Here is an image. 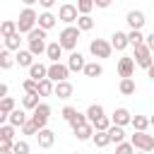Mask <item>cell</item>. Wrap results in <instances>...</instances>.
I'll return each instance as SVG.
<instances>
[{
  "mask_svg": "<svg viewBox=\"0 0 154 154\" xmlns=\"http://www.w3.org/2000/svg\"><path fill=\"white\" fill-rule=\"evenodd\" d=\"M26 36H29V38H26V41H29V51H31L34 55L46 53L48 43H46V29H43V26H34Z\"/></svg>",
  "mask_w": 154,
  "mask_h": 154,
  "instance_id": "obj_1",
  "label": "cell"
},
{
  "mask_svg": "<svg viewBox=\"0 0 154 154\" xmlns=\"http://www.w3.org/2000/svg\"><path fill=\"white\" fill-rule=\"evenodd\" d=\"M38 24V14L26 5L22 12H19V19H17V26H19V34H29L34 26Z\"/></svg>",
  "mask_w": 154,
  "mask_h": 154,
  "instance_id": "obj_2",
  "label": "cell"
},
{
  "mask_svg": "<svg viewBox=\"0 0 154 154\" xmlns=\"http://www.w3.org/2000/svg\"><path fill=\"white\" fill-rule=\"evenodd\" d=\"M79 34H82V29L79 26H65L63 31H60V46L65 48V51H75L77 48V41H79Z\"/></svg>",
  "mask_w": 154,
  "mask_h": 154,
  "instance_id": "obj_3",
  "label": "cell"
},
{
  "mask_svg": "<svg viewBox=\"0 0 154 154\" xmlns=\"http://www.w3.org/2000/svg\"><path fill=\"white\" fill-rule=\"evenodd\" d=\"M89 53H91L94 58H111L113 43H111V41H103V38H94V41L89 43Z\"/></svg>",
  "mask_w": 154,
  "mask_h": 154,
  "instance_id": "obj_4",
  "label": "cell"
},
{
  "mask_svg": "<svg viewBox=\"0 0 154 154\" xmlns=\"http://www.w3.org/2000/svg\"><path fill=\"white\" fill-rule=\"evenodd\" d=\"M132 48H135V55H132V58H135V63H137L140 67H144V70H147V67L154 63V60H152V48L147 46V41H144V43H137V46H132Z\"/></svg>",
  "mask_w": 154,
  "mask_h": 154,
  "instance_id": "obj_5",
  "label": "cell"
},
{
  "mask_svg": "<svg viewBox=\"0 0 154 154\" xmlns=\"http://www.w3.org/2000/svg\"><path fill=\"white\" fill-rule=\"evenodd\" d=\"M132 144H135V149L152 152V149H154V135H147L144 130H135V135H132Z\"/></svg>",
  "mask_w": 154,
  "mask_h": 154,
  "instance_id": "obj_6",
  "label": "cell"
},
{
  "mask_svg": "<svg viewBox=\"0 0 154 154\" xmlns=\"http://www.w3.org/2000/svg\"><path fill=\"white\" fill-rule=\"evenodd\" d=\"M77 17H79V7H77V5H70V2L60 5V10H58V19H60V22L72 24V22H77Z\"/></svg>",
  "mask_w": 154,
  "mask_h": 154,
  "instance_id": "obj_7",
  "label": "cell"
},
{
  "mask_svg": "<svg viewBox=\"0 0 154 154\" xmlns=\"http://www.w3.org/2000/svg\"><path fill=\"white\" fill-rule=\"evenodd\" d=\"M70 72H72L70 65H63V63H58V60L48 65V77H51L53 82H63V79H67Z\"/></svg>",
  "mask_w": 154,
  "mask_h": 154,
  "instance_id": "obj_8",
  "label": "cell"
},
{
  "mask_svg": "<svg viewBox=\"0 0 154 154\" xmlns=\"http://www.w3.org/2000/svg\"><path fill=\"white\" fill-rule=\"evenodd\" d=\"M48 118H51V106H48V103H38V106L31 111V120L38 125V130H41V128H46Z\"/></svg>",
  "mask_w": 154,
  "mask_h": 154,
  "instance_id": "obj_9",
  "label": "cell"
},
{
  "mask_svg": "<svg viewBox=\"0 0 154 154\" xmlns=\"http://www.w3.org/2000/svg\"><path fill=\"white\" fill-rule=\"evenodd\" d=\"M36 140H38V147H41V149H51L53 142H55V132L48 130V128H41V130L36 132Z\"/></svg>",
  "mask_w": 154,
  "mask_h": 154,
  "instance_id": "obj_10",
  "label": "cell"
},
{
  "mask_svg": "<svg viewBox=\"0 0 154 154\" xmlns=\"http://www.w3.org/2000/svg\"><path fill=\"white\" fill-rule=\"evenodd\" d=\"M125 22L130 24V29H142L147 19H144V12H140V10H130L128 17H125Z\"/></svg>",
  "mask_w": 154,
  "mask_h": 154,
  "instance_id": "obj_11",
  "label": "cell"
},
{
  "mask_svg": "<svg viewBox=\"0 0 154 154\" xmlns=\"http://www.w3.org/2000/svg\"><path fill=\"white\" fill-rule=\"evenodd\" d=\"M132 72H135V58H120L118 60V75L120 77H132Z\"/></svg>",
  "mask_w": 154,
  "mask_h": 154,
  "instance_id": "obj_12",
  "label": "cell"
},
{
  "mask_svg": "<svg viewBox=\"0 0 154 154\" xmlns=\"http://www.w3.org/2000/svg\"><path fill=\"white\" fill-rule=\"evenodd\" d=\"M67 65H70V70H72V72H79V70H84V65H87V63H84V55H82L79 51H72V53H70V58H67Z\"/></svg>",
  "mask_w": 154,
  "mask_h": 154,
  "instance_id": "obj_13",
  "label": "cell"
},
{
  "mask_svg": "<svg viewBox=\"0 0 154 154\" xmlns=\"http://www.w3.org/2000/svg\"><path fill=\"white\" fill-rule=\"evenodd\" d=\"M111 120L116 123V125H128V123H132V116H130V111L128 108H116L113 111V116H111Z\"/></svg>",
  "mask_w": 154,
  "mask_h": 154,
  "instance_id": "obj_14",
  "label": "cell"
},
{
  "mask_svg": "<svg viewBox=\"0 0 154 154\" xmlns=\"http://www.w3.org/2000/svg\"><path fill=\"white\" fill-rule=\"evenodd\" d=\"M111 43H113V48H116V51H125V48L130 46V38H128V34H125V31H116V34L111 36Z\"/></svg>",
  "mask_w": 154,
  "mask_h": 154,
  "instance_id": "obj_15",
  "label": "cell"
},
{
  "mask_svg": "<svg viewBox=\"0 0 154 154\" xmlns=\"http://www.w3.org/2000/svg\"><path fill=\"white\" fill-rule=\"evenodd\" d=\"M7 120H10L14 128H22V125L29 120V118H26V108H14V111L7 116Z\"/></svg>",
  "mask_w": 154,
  "mask_h": 154,
  "instance_id": "obj_16",
  "label": "cell"
},
{
  "mask_svg": "<svg viewBox=\"0 0 154 154\" xmlns=\"http://www.w3.org/2000/svg\"><path fill=\"white\" fill-rule=\"evenodd\" d=\"M12 111H14V99L12 96H2V101H0V120L5 123Z\"/></svg>",
  "mask_w": 154,
  "mask_h": 154,
  "instance_id": "obj_17",
  "label": "cell"
},
{
  "mask_svg": "<svg viewBox=\"0 0 154 154\" xmlns=\"http://www.w3.org/2000/svg\"><path fill=\"white\" fill-rule=\"evenodd\" d=\"M38 94H41V96H51V94H55V82H53L51 77L38 79Z\"/></svg>",
  "mask_w": 154,
  "mask_h": 154,
  "instance_id": "obj_18",
  "label": "cell"
},
{
  "mask_svg": "<svg viewBox=\"0 0 154 154\" xmlns=\"http://www.w3.org/2000/svg\"><path fill=\"white\" fill-rule=\"evenodd\" d=\"M55 96H58V99H70V96H72V84H70L67 79L55 82Z\"/></svg>",
  "mask_w": 154,
  "mask_h": 154,
  "instance_id": "obj_19",
  "label": "cell"
},
{
  "mask_svg": "<svg viewBox=\"0 0 154 154\" xmlns=\"http://www.w3.org/2000/svg\"><path fill=\"white\" fill-rule=\"evenodd\" d=\"M38 96H41L38 91H26V96H22V106H24L26 111H34V108L41 103V101H38Z\"/></svg>",
  "mask_w": 154,
  "mask_h": 154,
  "instance_id": "obj_20",
  "label": "cell"
},
{
  "mask_svg": "<svg viewBox=\"0 0 154 154\" xmlns=\"http://www.w3.org/2000/svg\"><path fill=\"white\" fill-rule=\"evenodd\" d=\"M63 46H60V41H55V43H48V48H46V55L51 58V63H55V60H60V55H63Z\"/></svg>",
  "mask_w": 154,
  "mask_h": 154,
  "instance_id": "obj_21",
  "label": "cell"
},
{
  "mask_svg": "<svg viewBox=\"0 0 154 154\" xmlns=\"http://www.w3.org/2000/svg\"><path fill=\"white\" fill-rule=\"evenodd\" d=\"M17 63H19V67H31L34 65V53L31 51H17Z\"/></svg>",
  "mask_w": 154,
  "mask_h": 154,
  "instance_id": "obj_22",
  "label": "cell"
},
{
  "mask_svg": "<svg viewBox=\"0 0 154 154\" xmlns=\"http://www.w3.org/2000/svg\"><path fill=\"white\" fill-rule=\"evenodd\" d=\"M29 77H34V79H43V77H48V67H46L43 63H34V65L29 67Z\"/></svg>",
  "mask_w": 154,
  "mask_h": 154,
  "instance_id": "obj_23",
  "label": "cell"
},
{
  "mask_svg": "<svg viewBox=\"0 0 154 154\" xmlns=\"http://www.w3.org/2000/svg\"><path fill=\"white\" fill-rule=\"evenodd\" d=\"M91 140H94V144H96V147H108V144L113 142V140H111V135H108V130H96Z\"/></svg>",
  "mask_w": 154,
  "mask_h": 154,
  "instance_id": "obj_24",
  "label": "cell"
},
{
  "mask_svg": "<svg viewBox=\"0 0 154 154\" xmlns=\"http://www.w3.org/2000/svg\"><path fill=\"white\" fill-rule=\"evenodd\" d=\"M55 19H58V17H53L51 12H41V14H38V26H43V29L48 31V29L55 26Z\"/></svg>",
  "mask_w": 154,
  "mask_h": 154,
  "instance_id": "obj_25",
  "label": "cell"
},
{
  "mask_svg": "<svg viewBox=\"0 0 154 154\" xmlns=\"http://www.w3.org/2000/svg\"><path fill=\"white\" fill-rule=\"evenodd\" d=\"M0 31H2V38H7V36H12V34H17V31H19V26H17V22L5 19V22H2V26H0Z\"/></svg>",
  "mask_w": 154,
  "mask_h": 154,
  "instance_id": "obj_26",
  "label": "cell"
},
{
  "mask_svg": "<svg viewBox=\"0 0 154 154\" xmlns=\"http://www.w3.org/2000/svg\"><path fill=\"white\" fill-rule=\"evenodd\" d=\"M14 63H17V58H12L10 48H5V51L0 53V67H2V70H10V67H12Z\"/></svg>",
  "mask_w": 154,
  "mask_h": 154,
  "instance_id": "obj_27",
  "label": "cell"
},
{
  "mask_svg": "<svg viewBox=\"0 0 154 154\" xmlns=\"http://www.w3.org/2000/svg\"><path fill=\"white\" fill-rule=\"evenodd\" d=\"M82 72H84L87 77H101V75H103V67H101L99 63H87Z\"/></svg>",
  "mask_w": 154,
  "mask_h": 154,
  "instance_id": "obj_28",
  "label": "cell"
},
{
  "mask_svg": "<svg viewBox=\"0 0 154 154\" xmlns=\"http://www.w3.org/2000/svg\"><path fill=\"white\" fill-rule=\"evenodd\" d=\"M120 94H123V96H132V94H135V82H132V77H123V79H120Z\"/></svg>",
  "mask_w": 154,
  "mask_h": 154,
  "instance_id": "obj_29",
  "label": "cell"
},
{
  "mask_svg": "<svg viewBox=\"0 0 154 154\" xmlns=\"http://www.w3.org/2000/svg\"><path fill=\"white\" fill-rule=\"evenodd\" d=\"M135 130H147L149 125H152V118H147V116H132V123H130Z\"/></svg>",
  "mask_w": 154,
  "mask_h": 154,
  "instance_id": "obj_30",
  "label": "cell"
},
{
  "mask_svg": "<svg viewBox=\"0 0 154 154\" xmlns=\"http://www.w3.org/2000/svg\"><path fill=\"white\" fill-rule=\"evenodd\" d=\"M108 135H111V140L118 144V142H123V137H125V130H123V125H116V123H113V125L108 128Z\"/></svg>",
  "mask_w": 154,
  "mask_h": 154,
  "instance_id": "obj_31",
  "label": "cell"
},
{
  "mask_svg": "<svg viewBox=\"0 0 154 154\" xmlns=\"http://www.w3.org/2000/svg\"><path fill=\"white\" fill-rule=\"evenodd\" d=\"M101 116H103V106H101V103H91V106L87 108V118H89L91 123H94L96 118H101Z\"/></svg>",
  "mask_w": 154,
  "mask_h": 154,
  "instance_id": "obj_32",
  "label": "cell"
},
{
  "mask_svg": "<svg viewBox=\"0 0 154 154\" xmlns=\"http://www.w3.org/2000/svg\"><path fill=\"white\" fill-rule=\"evenodd\" d=\"M0 140H14V125L10 120L0 125Z\"/></svg>",
  "mask_w": 154,
  "mask_h": 154,
  "instance_id": "obj_33",
  "label": "cell"
},
{
  "mask_svg": "<svg viewBox=\"0 0 154 154\" xmlns=\"http://www.w3.org/2000/svg\"><path fill=\"white\" fill-rule=\"evenodd\" d=\"M77 26H79L82 31H89V29L94 26V19H91L89 14H79V17H77Z\"/></svg>",
  "mask_w": 154,
  "mask_h": 154,
  "instance_id": "obj_34",
  "label": "cell"
},
{
  "mask_svg": "<svg viewBox=\"0 0 154 154\" xmlns=\"http://www.w3.org/2000/svg\"><path fill=\"white\" fill-rule=\"evenodd\" d=\"M19 43H22V38H19V31L5 38V48H10V51H19Z\"/></svg>",
  "mask_w": 154,
  "mask_h": 154,
  "instance_id": "obj_35",
  "label": "cell"
},
{
  "mask_svg": "<svg viewBox=\"0 0 154 154\" xmlns=\"http://www.w3.org/2000/svg\"><path fill=\"white\" fill-rule=\"evenodd\" d=\"M128 38H130V46H137V43H144V36L140 29H130L128 31Z\"/></svg>",
  "mask_w": 154,
  "mask_h": 154,
  "instance_id": "obj_36",
  "label": "cell"
},
{
  "mask_svg": "<svg viewBox=\"0 0 154 154\" xmlns=\"http://www.w3.org/2000/svg\"><path fill=\"white\" fill-rule=\"evenodd\" d=\"M111 125H113V120H111L108 116H101V118L94 120V128H96V130H108Z\"/></svg>",
  "mask_w": 154,
  "mask_h": 154,
  "instance_id": "obj_37",
  "label": "cell"
},
{
  "mask_svg": "<svg viewBox=\"0 0 154 154\" xmlns=\"http://www.w3.org/2000/svg\"><path fill=\"white\" fill-rule=\"evenodd\" d=\"M36 132H38V125H36V123L31 120V116H29V120L22 125V135H36Z\"/></svg>",
  "mask_w": 154,
  "mask_h": 154,
  "instance_id": "obj_38",
  "label": "cell"
},
{
  "mask_svg": "<svg viewBox=\"0 0 154 154\" xmlns=\"http://www.w3.org/2000/svg\"><path fill=\"white\" fill-rule=\"evenodd\" d=\"M77 7H79V14H89L94 7V0H77Z\"/></svg>",
  "mask_w": 154,
  "mask_h": 154,
  "instance_id": "obj_39",
  "label": "cell"
},
{
  "mask_svg": "<svg viewBox=\"0 0 154 154\" xmlns=\"http://www.w3.org/2000/svg\"><path fill=\"white\" fill-rule=\"evenodd\" d=\"M116 152H120V154L135 152V144H132V140H130V142H118V144H116Z\"/></svg>",
  "mask_w": 154,
  "mask_h": 154,
  "instance_id": "obj_40",
  "label": "cell"
},
{
  "mask_svg": "<svg viewBox=\"0 0 154 154\" xmlns=\"http://www.w3.org/2000/svg\"><path fill=\"white\" fill-rule=\"evenodd\" d=\"M24 91H38V79H34V77H29V79H24Z\"/></svg>",
  "mask_w": 154,
  "mask_h": 154,
  "instance_id": "obj_41",
  "label": "cell"
},
{
  "mask_svg": "<svg viewBox=\"0 0 154 154\" xmlns=\"http://www.w3.org/2000/svg\"><path fill=\"white\" fill-rule=\"evenodd\" d=\"M14 149V142L12 140H0V154H10Z\"/></svg>",
  "mask_w": 154,
  "mask_h": 154,
  "instance_id": "obj_42",
  "label": "cell"
},
{
  "mask_svg": "<svg viewBox=\"0 0 154 154\" xmlns=\"http://www.w3.org/2000/svg\"><path fill=\"white\" fill-rule=\"evenodd\" d=\"M75 116H77V108H75V106H65V108H63V118H65L67 123H70Z\"/></svg>",
  "mask_w": 154,
  "mask_h": 154,
  "instance_id": "obj_43",
  "label": "cell"
},
{
  "mask_svg": "<svg viewBox=\"0 0 154 154\" xmlns=\"http://www.w3.org/2000/svg\"><path fill=\"white\" fill-rule=\"evenodd\" d=\"M14 154H29V144L26 142H14Z\"/></svg>",
  "mask_w": 154,
  "mask_h": 154,
  "instance_id": "obj_44",
  "label": "cell"
},
{
  "mask_svg": "<svg viewBox=\"0 0 154 154\" xmlns=\"http://www.w3.org/2000/svg\"><path fill=\"white\" fill-rule=\"evenodd\" d=\"M87 120H89V118H87V113H77V116L70 120V125H72V128H77L79 123H87Z\"/></svg>",
  "mask_w": 154,
  "mask_h": 154,
  "instance_id": "obj_45",
  "label": "cell"
},
{
  "mask_svg": "<svg viewBox=\"0 0 154 154\" xmlns=\"http://www.w3.org/2000/svg\"><path fill=\"white\" fill-rule=\"evenodd\" d=\"M38 5H41V7H46V10H51V7L55 5V0H38Z\"/></svg>",
  "mask_w": 154,
  "mask_h": 154,
  "instance_id": "obj_46",
  "label": "cell"
},
{
  "mask_svg": "<svg viewBox=\"0 0 154 154\" xmlns=\"http://www.w3.org/2000/svg\"><path fill=\"white\" fill-rule=\"evenodd\" d=\"M144 41H147V46L152 48V53H154V31L149 34V36H144Z\"/></svg>",
  "mask_w": 154,
  "mask_h": 154,
  "instance_id": "obj_47",
  "label": "cell"
},
{
  "mask_svg": "<svg viewBox=\"0 0 154 154\" xmlns=\"http://www.w3.org/2000/svg\"><path fill=\"white\" fill-rule=\"evenodd\" d=\"M111 2H113V0H94V5H96V7H108Z\"/></svg>",
  "mask_w": 154,
  "mask_h": 154,
  "instance_id": "obj_48",
  "label": "cell"
},
{
  "mask_svg": "<svg viewBox=\"0 0 154 154\" xmlns=\"http://www.w3.org/2000/svg\"><path fill=\"white\" fill-rule=\"evenodd\" d=\"M147 75H149V79H152V82H154V63H152V65H149V67H147Z\"/></svg>",
  "mask_w": 154,
  "mask_h": 154,
  "instance_id": "obj_49",
  "label": "cell"
},
{
  "mask_svg": "<svg viewBox=\"0 0 154 154\" xmlns=\"http://www.w3.org/2000/svg\"><path fill=\"white\" fill-rule=\"evenodd\" d=\"M0 96H7V84H5V82L0 84Z\"/></svg>",
  "mask_w": 154,
  "mask_h": 154,
  "instance_id": "obj_50",
  "label": "cell"
},
{
  "mask_svg": "<svg viewBox=\"0 0 154 154\" xmlns=\"http://www.w3.org/2000/svg\"><path fill=\"white\" fill-rule=\"evenodd\" d=\"M22 2H24V5H29V7H31V5H34V2H38V0H22Z\"/></svg>",
  "mask_w": 154,
  "mask_h": 154,
  "instance_id": "obj_51",
  "label": "cell"
},
{
  "mask_svg": "<svg viewBox=\"0 0 154 154\" xmlns=\"http://www.w3.org/2000/svg\"><path fill=\"white\" fill-rule=\"evenodd\" d=\"M152 125H154V116H152Z\"/></svg>",
  "mask_w": 154,
  "mask_h": 154,
  "instance_id": "obj_52",
  "label": "cell"
}]
</instances>
